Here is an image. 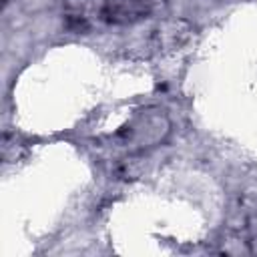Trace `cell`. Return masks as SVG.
<instances>
[{
	"label": "cell",
	"instance_id": "obj_1",
	"mask_svg": "<svg viewBox=\"0 0 257 257\" xmlns=\"http://www.w3.org/2000/svg\"><path fill=\"white\" fill-rule=\"evenodd\" d=\"M169 131V122L165 118L163 112H145L137 118H133V122H128V126H124L118 137H122V145H131V147H151L157 141H161Z\"/></svg>",
	"mask_w": 257,
	"mask_h": 257
},
{
	"label": "cell",
	"instance_id": "obj_2",
	"mask_svg": "<svg viewBox=\"0 0 257 257\" xmlns=\"http://www.w3.org/2000/svg\"><path fill=\"white\" fill-rule=\"evenodd\" d=\"M157 0H104L102 18L112 24H128L149 16Z\"/></svg>",
	"mask_w": 257,
	"mask_h": 257
}]
</instances>
